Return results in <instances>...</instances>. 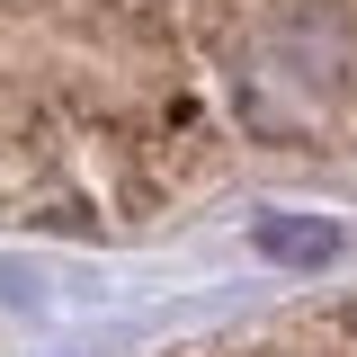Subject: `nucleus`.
<instances>
[{
  "label": "nucleus",
  "instance_id": "1",
  "mask_svg": "<svg viewBox=\"0 0 357 357\" xmlns=\"http://www.w3.org/2000/svg\"><path fill=\"white\" fill-rule=\"evenodd\" d=\"M331 241H340L331 223H268V250L277 259H331Z\"/></svg>",
  "mask_w": 357,
  "mask_h": 357
}]
</instances>
